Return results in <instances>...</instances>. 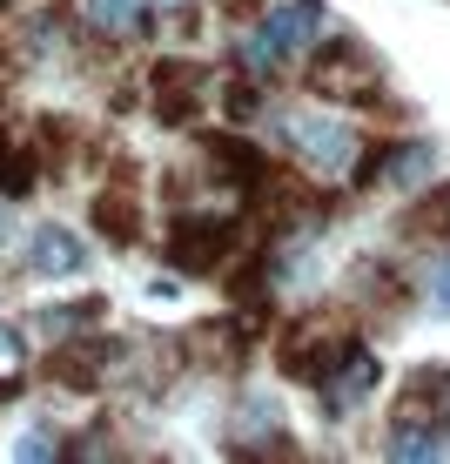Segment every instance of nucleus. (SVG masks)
Wrapping results in <instances>:
<instances>
[{
	"label": "nucleus",
	"mask_w": 450,
	"mask_h": 464,
	"mask_svg": "<svg viewBox=\"0 0 450 464\" xmlns=\"http://www.w3.org/2000/svg\"><path fill=\"white\" fill-rule=\"evenodd\" d=\"M316 34H323V0H289V7H276V14H269V21L249 34V47H243L249 74H269L276 61L302 54Z\"/></svg>",
	"instance_id": "nucleus-1"
},
{
	"label": "nucleus",
	"mask_w": 450,
	"mask_h": 464,
	"mask_svg": "<svg viewBox=\"0 0 450 464\" xmlns=\"http://www.w3.org/2000/svg\"><path fill=\"white\" fill-rule=\"evenodd\" d=\"M289 141H296L302 162L323 169V175H349L363 162V135L336 115H289Z\"/></svg>",
	"instance_id": "nucleus-2"
},
{
	"label": "nucleus",
	"mask_w": 450,
	"mask_h": 464,
	"mask_svg": "<svg viewBox=\"0 0 450 464\" xmlns=\"http://www.w3.org/2000/svg\"><path fill=\"white\" fill-rule=\"evenodd\" d=\"M235 249V229L215 216H182L168 229V263L188 269V276H208V269H222V256Z\"/></svg>",
	"instance_id": "nucleus-3"
},
{
	"label": "nucleus",
	"mask_w": 450,
	"mask_h": 464,
	"mask_svg": "<svg viewBox=\"0 0 450 464\" xmlns=\"http://www.w3.org/2000/svg\"><path fill=\"white\" fill-rule=\"evenodd\" d=\"M310 88L330 94V102H369L383 82H377V68H369V54H357V47H323L316 68H310Z\"/></svg>",
	"instance_id": "nucleus-4"
},
{
	"label": "nucleus",
	"mask_w": 450,
	"mask_h": 464,
	"mask_svg": "<svg viewBox=\"0 0 450 464\" xmlns=\"http://www.w3.org/2000/svg\"><path fill=\"white\" fill-rule=\"evenodd\" d=\"M349 350H357V343H349L343 330H330V324H302L296 337L282 343V371H289V377H310V383H323V377L336 371V363L349 357Z\"/></svg>",
	"instance_id": "nucleus-5"
},
{
	"label": "nucleus",
	"mask_w": 450,
	"mask_h": 464,
	"mask_svg": "<svg viewBox=\"0 0 450 464\" xmlns=\"http://www.w3.org/2000/svg\"><path fill=\"white\" fill-rule=\"evenodd\" d=\"M202 102V68L196 61H162L155 68V108H162V121H188Z\"/></svg>",
	"instance_id": "nucleus-6"
},
{
	"label": "nucleus",
	"mask_w": 450,
	"mask_h": 464,
	"mask_svg": "<svg viewBox=\"0 0 450 464\" xmlns=\"http://www.w3.org/2000/svg\"><path fill=\"white\" fill-rule=\"evenodd\" d=\"M369 391H377V357H369V350H349V357L323 377V404L330 411H357Z\"/></svg>",
	"instance_id": "nucleus-7"
},
{
	"label": "nucleus",
	"mask_w": 450,
	"mask_h": 464,
	"mask_svg": "<svg viewBox=\"0 0 450 464\" xmlns=\"http://www.w3.org/2000/svg\"><path fill=\"white\" fill-rule=\"evenodd\" d=\"M148 0H81V21L94 27V34H108V41H128V34H141L148 27Z\"/></svg>",
	"instance_id": "nucleus-8"
},
{
	"label": "nucleus",
	"mask_w": 450,
	"mask_h": 464,
	"mask_svg": "<svg viewBox=\"0 0 450 464\" xmlns=\"http://www.w3.org/2000/svg\"><path fill=\"white\" fill-rule=\"evenodd\" d=\"M27 256H34L41 276H74V269L88 263V249L74 243L68 229H54V222H47V229H34V249H27Z\"/></svg>",
	"instance_id": "nucleus-9"
},
{
	"label": "nucleus",
	"mask_w": 450,
	"mask_h": 464,
	"mask_svg": "<svg viewBox=\"0 0 450 464\" xmlns=\"http://www.w3.org/2000/svg\"><path fill=\"white\" fill-rule=\"evenodd\" d=\"M94 222H101V236L115 249H128L141 236V216H135V196H121V188H101V196H94Z\"/></svg>",
	"instance_id": "nucleus-10"
},
{
	"label": "nucleus",
	"mask_w": 450,
	"mask_h": 464,
	"mask_svg": "<svg viewBox=\"0 0 450 464\" xmlns=\"http://www.w3.org/2000/svg\"><path fill=\"white\" fill-rule=\"evenodd\" d=\"M34 175H41V162L0 135V196H27V188H34Z\"/></svg>",
	"instance_id": "nucleus-11"
},
{
	"label": "nucleus",
	"mask_w": 450,
	"mask_h": 464,
	"mask_svg": "<svg viewBox=\"0 0 450 464\" xmlns=\"http://www.w3.org/2000/svg\"><path fill=\"white\" fill-rule=\"evenodd\" d=\"M430 169H437V155H430L424 141H404V149L383 155V182H424Z\"/></svg>",
	"instance_id": "nucleus-12"
},
{
	"label": "nucleus",
	"mask_w": 450,
	"mask_h": 464,
	"mask_svg": "<svg viewBox=\"0 0 450 464\" xmlns=\"http://www.w3.org/2000/svg\"><path fill=\"white\" fill-rule=\"evenodd\" d=\"M390 458H410V464H416V458H444V438H437L430 424H410V418H404V424L390 430Z\"/></svg>",
	"instance_id": "nucleus-13"
},
{
	"label": "nucleus",
	"mask_w": 450,
	"mask_h": 464,
	"mask_svg": "<svg viewBox=\"0 0 450 464\" xmlns=\"http://www.w3.org/2000/svg\"><path fill=\"white\" fill-rule=\"evenodd\" d=\"M14 371H21V337L0 330V377H14Z\"/></svg>",
	"instance_id": "nucleus-14"
},
{
	"label": "nucleus",
	"mask_w": 450,
	"mask_h": 464,
	"mask_svg": "<svg viewBox=\"0 0 450 464\" xmlns=\"http://www.w3.org/2000/svg\"><path fill=\"white\" fill-rule=\"evenodd\" d=\"M430 310H437V316H450V263L437 269V276H430Z\"/></svg>",
	"instance_id": "nucleus-15"
},
{
	"label": "nucleus",
	"mask_w": 450,
	"mask_h": 464,
	"mask_svg": "<svg viewBox=\"0 0 450 464\" xmlns=\"http://www.w3.org/2000/svg\"><path fill=\"white\" fill-rule=\"evenodd\" d=\"M21 458H54V438H47V430H27V438H21Z\"/></svg>",
	"instance_id": "nucleus-16"
},
{
	"label": "nucleus",
	"mask_w": 450,
	"mask_h": 464,
	"mask_svg": "<svg viewBox=\"0 0 450 464\" xmlns=\"http://www.w3.org/2000/svg\"><path fill=\"white\" fill-rule=\"evenodd\" d=\"M148 7H155V14H182L188 0H148Z\"/></svg>",
	"instance_id": "nucleus-17"
},
{
	"label": "nucleus",
	"mask_w": 450,
	"mask_h": 464,
	"mask_svg": "<svg viewBox=\"0 0 450 464\" xmlns=\"http://www.w3.org/2000/svg\"><path fill=\"white\" fill-rule=\"evenodd\" d=\"M0 243H7V216H0Z\"/></svg>",
	"instance_id": "nucleus-18"
},
{
	"label": "nucleus",
	"mask_w": 450,
	"mask_h": 464,
	"mask_svg": "<svg viewBox=\"0 0 450 464\" xmlns=\"http://www.w3.org/2000/svg\"><path fill=\"white\" fill-rule=\"evenodd\" d=\"M0 7H7V0H0Z\"/></svg>",
	"instance_id": "nucleus-19"
}]
</instances>
